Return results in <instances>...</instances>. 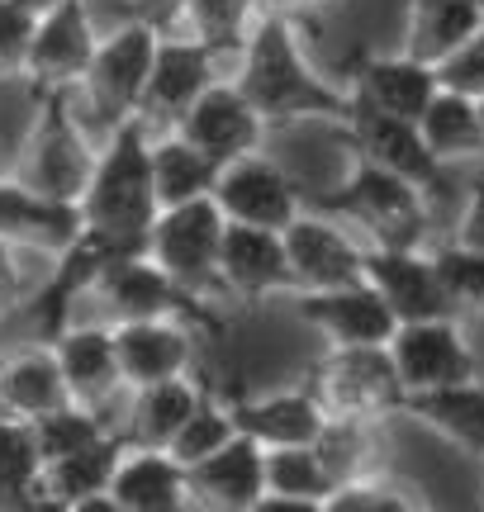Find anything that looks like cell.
<instances>
[{"mask_svg":"<svg viewBox=\"0 0 484 512\" xmlns=\"http://www.w3.org/2000/svg\"><path fill=\"white\" fill-rule=\"evenodd\" d=\"M309 389L328 408V418H352L375 427V422L404 413V384L394 375L385 342L380 347H328V356L314 366Z\"/></svg>","mask_w":484,"mask_h":512,"instance_id":"8992f818","label":"cell"},{"mask_svg":"<svg viewBox=\"0 0 484 512\" xmlns=\"http://www.w3.org/2000/svg\"><path fill=\"white\" fill-rule=\"evenodd\" d=\"M475 5H480V10H484V0H475Z\"/></svg>","mask_w":484,"mask_h":512,"instance_id":"681fc988","label":"cell"},{"mask_svg":"<svg viewBox=\"0 0 484 512\" xmlns=\"http://www.w3.org/2000/svg\"><path fill=\"white\" fill-rule=\"evenodd\" d=\"M342 138L352 147L361 162H375L394 171V176H404L413 181L423 195H442L447 190V166L432 157V147L423 143V133H418V119H404V114H385L366 105V100H352V114L342 119Z\"/></svg>","mask_w":484,"mask_h":512,"instance_id":"9c48e42d","label":"cell"},{"mask_svg":"<svg viewBox=\"0 0 484 512\" xmlns=\"http://www.w3.org/2000/svg\"><path fill=\"white\" fill-rule=\"evenodd\" d=\"M385 351H390L404 394H423V389H442V384H461L480 375V361H475V351H470L456 318L394 323Z\"/></svg>","mask_w":484,"mask_h":512,"instance_id":"7c38bea8","label":"cell"},{"mask_svg":"<svg viewBox=\"0 0 484 512\" xmlns=\"http://www.w3.org/2000/svg\"><path fill=\"white\" fill-rule=\"evenodd\" d=\"M15 5H19V10H29V15H48V10H53V5H57V0H15Z\"/></svg>","mask_w":484,"mask_h":512,"instance_id":"7dc6e473","label":"cell"},{"mask_svg":"<svg viewBox=\"0 0 484 512\" xmlns=\"http://www.w3.org/2000/svg\"><path fill=\"white\" fill-rule=\"evenodd\" d=\"M214 181H219V162L209 152H200L176 128H157L152 133V190H157L162 209L186 200H205V195H214Z\"/></svg>","mask_w":484,"mask_h":512,"instance_id":"d6a6232c","label":"cell"},{"mask_svg":"<svg viewBox=\"0 0 484 512\" xmlns=\"http://www.w3.org/2000/svg\"><path fill=\"white\" fill-rule=\"evenodd\" d=\"M418 133L432 147L442 166L451 162H480L484 157V114L475 95H461L451 86H437L428 110L418 114Z\"/></svg>","mask_w":484,"mask_h":512,"instance_id":"1f68e13d","label":"cell"},{"mask_svg":"<svg viewBox=\"0 0 484 512\" xmlns=\"http://www.w3.org/2000/svg\"><path fill=\"white\" fill-rule=\"evenodd\" d=\"M219 290L233 299H271V294H295L285 238L276 228H252V223H228L224 247H219Z\"/></svg>","mask_w":484,"mask_h":512,"instance_id":"d6986e66","label":"cell"},{"mask_svg":"<svg viewBox=\"0 0 484 512\" xmlns=\"http://www.w3.org/2000/svg\"><path fill=\"white\" fill-rule=\"evenodd\" d=\"M480 114H484V100H480Z\"/></svg>","mask_w":484,"mask_h":512,"instance_id":"f907efd6","label":"cell"},{"mask_svg":"<svg viewBox=\"0 0 484 512\" xmlns=\"http://www.w3.org/2000/svg\"><path fill=\"white\" fill-rule=\"evenodd\" d=\"M0 508H43V451L34 422L0 418Z\"/></svg>","mask_w":484,"mask_h":512,"instance_id":"e575fe53","label":"cell"},{"mask_svg":"<svg viewBox=\"0 0 484 512\" xmlns=\"http://www.w3.org/2000/svg\"><path fill=\"white\" fill-rule=\"evenodd\" d=\"M233 422L261 446H309L328 427V408L304 384V389H276L257 399H233Z\"/></svg>","mask_w":484,"mask_h":512,"instance_id":"484cf974","label":"cell"},{"mask_svg":"<svg viewBox=\"0 0 484 512\" xmlns=\"http://www.w3.org/2000/svg\"><path fill=\"white\" fill-rule=\"evenodd\" d=\"M0 399H5V413L29 422L62 408V403H72L53 342H29V347L10 351L0 361Z\"/></svg>","mask_w":484,"mask_h":512,"instance_id":"f1b7e54d","label":"cell"},{"mask_svg":"<svg viewBox=\"0 0 484 512\" xmlns=\"http://www.w3.org/2000/svg\"><path fill=\"white\" fill-rule=\"evenodd\" d=\"M484 24V10L475 0H409L404 5V34L399 48L418 62H447L461 43Z\"/></svg>","mask_w":484,"mask_h":512,"instance_id":"f546056e","label":"cell"},{"mask_svg":"<svg viewBox=\"0 0 484 512\" xmlns=\"http://www.w3.org/2000/svg\"><path fill=\"white\" fill-rule=\"evenodd\" d=\"M437 67L409 57L404 48L399 53H356L352 67H347V91L352 100H366L385 114H404V119H418L428 110V100L437 95Z\"/></svg>","mask_w":484,"mask_h":512,"instance_id":"7402d4cb","label":"cell"},{"mask_svg":"<svg viewBox=\"0 0 484 512\" xmlns=\"http://www.w3.org/2000/svg\"><path fill=\"white\" fill-rule=\"evenodd\" d=\"M280 238H285V256H290L295 294L361 280L366 247L347 233V223L333 219V214H323V209H314V204H309L299 219L285 223V228H280Z\"/></svg>","mask_w":484,"mask_h":512,"instance_id":"5bb4252c","label":"cell"},{"mask_svg":"<svg viewBox=\"0 0 484 512\" xmlns=\"http://www.w3.org/2000/svg\"><path fill=\"white\" fill-rule=\"evenodd\" d=\"M238 432V422H233V403L214 399V389H200V399L190 408V418L181 422V432L171 437V456L181 460V465H195V460L214 456L228 437Z\"/></svg>","mask_w":484,"mask_h":512,"instance_id":"74e56055","label":"cell"},{"mask_svg":"<svg viewBox=\"0 0 484 512\" xmlns=\"http://www.w3.org/2000/svg\"><path fill=\"white\" fill-rule=\"evenodd\" d=\"M233 81L247 100L261 110L271 128L304 124V119H328L342 124L352 114V91L337 86L304 57L295 34V19L280 10H261L247 29L242 53L233 57Z\"/></svg>","mask_w":484,"mask_h":512,"instance_id":"6da1fadb","label":"cell"},{"mask_svg":"<svg viewBox=\"0 0 484 512\" xmlns=\"http://www.w3.org/2000/svg\"><path fill=\"white\" fill-rule=\"evenodd\" d=\"M214 204L224 209L228 223H252V228H285L309 209V195L295 185V176L266 157V152H247L219 166L214 181Z\"/></svg>","mask_w":484,"mask_h":512,"instance_id":"8fae6325","label":"cell"},{"mask_svg":"<svg viewBox=\"0 0 484 512\" xmlns=\"http://www.w3.org/2000/svg\"><path fill=\"white\" fill-rule=\"evenodd\" d=\"M81 233L105 242L110 252H148V233L157 219V190H152V133L143 119H124L105 133L95 152L91 181L81 190Z\"/></svg>","mask_w":484,"mask_h":512,"instance_id":"7a4b0ae2","label":"cell"},{"mask_svg":"<svg viewBox=\"0 0 484 512\" xmlns=\"http://www.w3.org/2000/svg\"><path fill=\"white\" fill-rule=\"evenodd\" d=\"M432 261H437V275H442L456 313L484 318V252L461 247V242H442L432 252Z\"/></svg>","mask_w":484,"mask_h":512,"instance_id":"ab89813d","label":"cell"},{"mask_svg":"<svg viewBox=\"0 0 484 512\" xmlns=\"http://www.w3.org/2000/svg\"><path fill=\"white\" fill-rule=\"evenodd\" d=\"M91 294L114 313V323H124V318H186L195 328H219V318L209 313V299L176 285L148 252L110 256L105 271L95 275Z\"/></svg>","mask_w":484,"mask_h":512,"instance_id":"ba28073f","label":"cell"},{"mask_svg":"<svg viewBox=\"0 0 484 512\" xmlns=\"http://www.w3.org/2000/svg\"><path fill=\"white\" fill-rule=\"evenodd\" d=\"M124 432H110V437L81 446L72 456H57L43 465V508H67L72 512L81 498L91 494H110L114 465L124 456Z\"/></svg>","mask_w":484,"mask_h":512,"instance_id":"4dcf8cb0","label":"cell"},{"mask_svg":"<svg viewBox=\"0 0 484 512\" xmlns=\"http://www.w3.org/2000/svg\"><path fill=\"white\" fill-rule=\"evenodd\" d=\"M361 275L375 285V294L390 304L394 323H418V318H461L451 304L447 285L437 275V261L423 247H366Z\"/></svg>","mask_w":484,"mask_h":512,"instance_id":"2e32d148","label":"cell"},{"mask_svg":"<svg viewBox=\"0 0 484 512\" xmlns=\"http://www.w3.org/2000/svg\"><path fill=\"white\" fill-rule=\"evenodd\" d=\"M0 418H5V399H0Z\"/></svg>","mask_w":484,"mask_h":512,"instance_id":"c3c4849f","label":"cell"},{"mask_svg":"<svg viewBox=\"0 0 484 512\" xmlns=\"http://www.w3.org/2000/svg\"><path fill=\"white\" fill-rule=\"evenodd\" d=\"M451 242L484 252V171L470 181L466 200H461V214H456V228H451Z\"/></svg>","mask_w":484,"mask_h":512,"instance_id":"7bdbcfd3","label":"cell"},{"mask_svg":"<svg viewBox=\"0 0 484 512\" xmlns=\"http://www.w3.org/2000/svg\"><path fill=\"white\" fill-rule=\"evenodd\" d=\"M181 10H186V0H129V19L148 24L157 34H176L181 29Z\"/></svg>","mask_w":484,"mask_h":512,"instance_id":"ee69618b","label":"cell"},{"mask_svg":"<svg viewBox=\"0 0 484 512\" xmlns=\"http://www.w3.org/2000/svg\"><path fill=\"white\" fill-rule=\"evenodd\" d=\"M257 19L252 0H186L181 10V34L200 38L219 62H233L247 43V29Z\"/></svg>","mask_w":484,"mask_h":512,"instance_id":"d590c367","label":"cell"},{"mask_svg":"<svg viewBox=\"0 0 484 512\" xmlns=\"http://www.w3.org/2000/svg\"><path fill=\"white\" fill-rule=\"evenodd\" d=\"M418 427H428L432 437H442L447 446L466 451V456L484 460V380H461L442 384V389H423V394H404V413Z\"/></svg>","mask_w":484,"mask_h":512,"instance_id":"4316f807","label":"cell"},{"mask_svg":"<svg viewBox=\"0 0 484 512\" xmlns=\"http://www.w3.org/2000/svg\"><path fill=\"white\" fill-rule=\"evenodd\" d=\"M224 209L214 204V195L205 200H186V204H167L157 209L148 233V256L162 271L186 285L190 294H219V247H224Z\"/></svg>","mask_w":484,"mask_h":512,"instance_id":"52a82bcc","label":"cell"},{"mask_svg":"<svg viewBox=\"0 0 484 512\" xmlns=\"http://www.w3.org/2000/svg\"><path fill=\"white\" fill-rule=\"evenodd\" d=\"M186 475L195 508L257 512L261 494H266V446L252 441L247 432H233L214 456L186 465Z\"/></svg>","mask_w":484,"mask_h":512,"instance_id":"ffe728a7","label":"cell"},{"mask_svg":"<svg viewBox=\"0 0 484 512\" xmlns=\"http://www.w3.org/2000/svg\"><path fill=\"white\" fill-rule=\"evenodd\" d=\"M295 299L299 323H309L328 347H380L394 332L390 304L375 294L366 275L347 285H328V290H299Z\"/></svg>","mask_w":484,"mask_h":512,"instance_id":"9a60e30c","label":"cell"},{"mask_svg":"<svg viewBox=\"0 0 484 512\" xmlns=\"http://www.w3.org/2000/svg\"><path fill=\"white\" fill-rule=\"evenodd\" d=\"M157 29L138 24V19H124L119 29L100 34L91 53V67L81 76V100H86V114L95 124L119 128L124 119H138V105H143V86H148L152 57H157Z\"/></svg>","mask_w":484,"mask_h":512,"instance_id":"5b68a950","label":"cell"},{"mask_svg":"<svg viewBox=\"0 0 484 512\" xmlns=\"http://www.w3.org/2000/svg\"><path fill=\"white\" fill-rule=\"evenodd\" d=\"M252 5H257V15H261V10H280V15L295 19L299 10H323L328 0H252Z\"/></svg>","mask_w":484,"mask_h":512,"instance_id":"bcb514c9","label":"cell"},{"mask_svg":"<svg viewBox=\"0 0 484 512\" xmlns=\"http://www.w3.org/2000/svg\"><path fill=\"white\" fill-rule=\"evenodd\" d=\"M19 247H10V242L0 238V313L15 309L19 304V290H24V271H19Z\"/></svg>","mask_w":484,"mask_h":512,"instance_id":"f6af8a7d","label":"cell"},{"mask_svg":"<svg viewBox=\"0 0 484 512\" xmlns=\"http://www.w3.org/2000/svg\"><path fill=\"white\" fill-rule=\"evenodd\" d=\"M200 389L205 384H195L190 375L129 389L133 403H129V432H124V441H133V446H171V437L181 432V422L190 418V408L200 399Z\"/></svg>","mask_w":484,"mask_h":512,"instance_id":"836d02e7","label":"cell"},{"mask_svg":"<svg viewBox=\"0 0 484 512\" xmlns=\"http://www.w3.org/2000/svg\"><path fill=\"white\" fill-rule=\"evenodd\" d=\"M110 256H119V252H110L105 242H95L91 233H76L72 247H62L53 256L57 266L43 275L38 294L29 299V309H24L29 328H34V342H53L57 332L72 323V309L81 304V294L95 290V275L105 271Z\"/></svg>","mask_w":484,"mask_h":512,"instance_id":"44dd1931","label":"cell"},{"mask_svg":"<svg viewBox=\"0 0 484 512\" xmlns=\"http://www.w3.org/2000/svg\"><path fill=\"white\" fill-rule=\"evenodd\" d=\"M72 95L76 91H34V119H29V133L19 143V157L10 176L24 181L29 190H38V195L76 204L86 181H91L95 147L81 133Z\"/></svg>","mask_w":484,"mask_h":512,"instance_id":"277c9868","label":"cell"},{"mask_svg":"<svg viewBox=\"0 0 484 512\" xmlns=\"http://www.w3.org/2000/svg\"><path fill=\"white\" fill-rule=\"evenodd\" d=\"M176 133L190 138L200 152H209L214 162L224 166L233 157L261 152L271 124L261 119V110L247 100V91H242L233 76H214L205 91H200V100L176 119Z\"/></svg>","mask_w":484,"mask_h":512,"instance_id":"4fadbf2b","label":"cell"},{"mask_svg":"<svg viewBox=\"0 0 484 512\" xmlns=\"http://www.w3.org/2000/svg\"><path fill=\"white\" fill-rule=\"evenodd\" d=\"M110 498L119 512H181L190 503V475L186 465L171 456L167 446H124L114 465Z\"/></svg>","mask_w":484,"mask_h":512,"instance_id":"603a6c76","label":"cell"},{"mask_svg":"<svg viewBox=\"0 0 484 512\" xmlns=\"http://www.w3.org/2000/svg\"><path fill=\"white\" fill-rule=\"evenodd\" d=\"M81 233V204L38 195L15 176H0V238L10 247H34L57 256Z\"/></svg>","mask_w":484,"mask_h":512,"instance_id":"cb8c5ba5","label":"cell"},{"mask_svg":"<svg viewBox=\"0 0 484 512\" xmlns=\"http://www.w3.org/2000/svg\"><path fill=\"white\" fill-rule=\"evenodd\" d=\"M110 337L124 389L176 380L195 366V332L186 318H124L110 323Z\"/></svg>","mask_w":484,"mask_h":512,"instance_id":"ac0fdd59","label":"cell"},{"mask_svg":"<svg viewBox=\"0 0 484 512\" xmlns=\"http://www.w3.org/2000/svg\"><path fill=\"white\" fill-rule=\"evenodd\" d=\"M337 489L333 470L323 465L318 446H266V494L257 512H323Z\"/></svg>","mask_w":484,"mask_h":512,"instance_id":"83f0119b","label":"cell"},{"mask_svg":"<svg viewBox=\"0 0 484 512\" xmlns=\"http://www.w3.org/2000/svg\"><path fill=\"white\" fill-rule=\"evenodd\" d=\"M110 432L114 427L105 422V413H100V408H86V403H62L53 413L34 418V437H38V451H43V465L57 456H72V451L110 437Z\"/></svg>","mask_w":484,"mask_h":512,"instance_id":"f35d334b","label":"cell"},{"mask_svg":"<svg viewBox=\"0 0 484 512\" xmlns=\"http://www.w3.org/2000/svg\"><path fill=\"white\" fill-rule=\"evenodd\" d=\"M219 76V57L209 53L200 38L190 34H162L157 38V57H152L148 86H143V105L138 119L157 133V128H176V119L200 100L209 81Z\"/></svg>","mask_w":484,"mask_h":512,"instance_id":"e0dca14e","label":"cell"},{"mask_svg":"<svg viewBox=\"0 0 484 512\" xmlns=\"http://www.w3.org/2000/svg\"><path fill=\"white\" fill-rule=\"evenodd\" d=\"M53 351H57V366H62L72 403H86V408L105 413V403L124 389L110 328H100V323H67L53 337Z\"/></svg>","mask_w":484,"mask_h":512,"instance_id":"d4e9b609","label":"cell"},{"mask_svg":"<svg viewBox=\"0 0 484 512\" xmlns=\"http://www.w3.org/2000/svg\"><path fill=\"white\" fill-rule=\"evenodd\" d=\"M95 43H100V29H95L91 0H57L48 15L34 19L19 81L29 91H76L91 67Z\"/></svg>","mask_w":484,"mask_h":512,"instance_id":"30bf717a","label":"cell"},{"mask_svg":"<svg viewBox=\"0 0 484 512\" xmlns=\"http://www.w3.org/2000/svg\"><path fill=\"white\" fill-rule=\"evenodd\" d=\"M309 204L361 228L371 238V247H423L432 228L428 195L413 181H404V176H394V171L375 162H361V157H356L347 181L328 190V195H314Z\"/></svg>","mask_w":484,"mask_h":512,"instance_id":"3957f363","label":"cell"},{"mask_svg":"<svg viewBox=\"0 0 484 512\" xmlns=\"http://www.w3.org/2000/svg\"><path fill=\"white\" fill-rule=\"evenodd\" d=\"M0 10H5V0H0Z\"/></svg>","mask_w":484,"mask_h":512,"instance_id":"816d5d0a","label":"cell"},{"mask_svg":"<svg viewBox=\"0 0 484 512\" xmlns=\"http://www.w3.org/2000/svg\"><path fill=\"white\" fill-rule=\"evenodd\" d=\"M437 81L451 86V91L484 100V24L447 57V62H437Z\"/></svg>","mask_w":484,"mask_h":512,"instance_id":"b9f144b4","label":"cell"},{"mask_svg":"<svg viewBox=\"0 0 484 512\" xmlns=\"http://www.w3.org/2000/svg\"><path fill=\"white\" fill-rule=\"evenodd\" d=\"M418 508H428V498L418 494L413 484H404V479L385 475V470H366L356 479H342L328 494V503H323V512H418Z\"/></svg>","mask_w":484,"mask_h":512,"instance_id":"8d00e7d4","label":"cell"},{"mask_svg":"<svg viewBox=\"0 0 484 512\" xmlns=\"http://www.w3.org/2000/svg\"><path fill=\"white\" fill-rule=\"evenodd\" d=\"M366 432H371V422H352V418H328V427L318 432V456H323V465L333 470V479L342 484V479H356L371 470V441H366Z\"/></svg>","mask_w":484,"mask_h":512,"instance_id":"60d3db41","label":"cell"}]
</instances>
